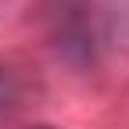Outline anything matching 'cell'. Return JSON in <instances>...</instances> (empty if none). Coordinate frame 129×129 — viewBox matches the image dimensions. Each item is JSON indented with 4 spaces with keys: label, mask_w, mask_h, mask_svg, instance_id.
Returning a JSON list of instances; mask_svg holds the SVG:
<instances>
[{
    "label": "cell",
    "mask_w": 129,
    "mask_h": 129,
    "mask_svg": "<svg viewBox=\"0 0 129 129\" xmlns=\"http://www.w3.org/2000/svg\"><path fill=\"white\" fill-rule=\"evenodd\" d=\"M118 22H122V32L129 36V0H122V7H118Z\"/></svg>",
    "instance_id": "6da1fadb"
}]
</instances>
